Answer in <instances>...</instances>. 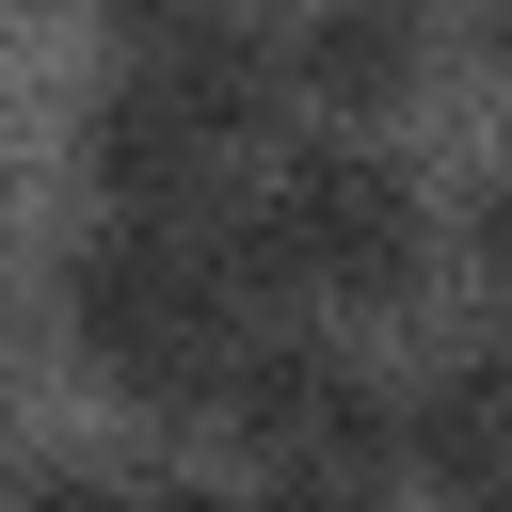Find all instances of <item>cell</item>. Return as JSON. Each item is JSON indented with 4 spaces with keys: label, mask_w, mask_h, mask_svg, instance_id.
<instances>
[{
    "label": "cell",
    "mask_w": 512,
    "mask_h": 512,
    "mask_svg": "<svg viewBox=\"0 0 512 512\" xmlns=\"http://www.w3.org/2000/svg\"><path fill=\"white\" fill-rule=\"evenodd\" d=\"M48 336H64V368L112 400V416H144V432H208V384H224V304H208V272H192V240L176 224H96L80 208V240L48 256Z\"/></svg>",
    "instance_id": "1"
},
{
    "label": "cell",
    "mask_w": 512,
    "mask_h": 512,
    "mask_svg": "<svg viewBox=\"0 0 512 512\" xmlns=\"http://www.w3.org/2000/svg\"><path fill=\"white\" fill-rule=\"evenodd\" d=\"M256 208H272V240H288V272H304V320H400V304H432V272H448L432 176H416L400 144H368V128L272 144V160H256Z\"/></svg>",
    "instance_id": "2"
},
{
    "label": "cell",
    "mask_w": 512,
    "mask_h": 512,
    "mask_svg": "<svg viewBox=\"0 0 512 512\" xmlns=\"http://www.w3.org/2000/svg\"><path fill=\"white\" fill-rule=\"evenodd\" d=\"M208 432L256 448V464H304V480H400V384L336 336V320H256L224 336V384H208Z\"/></svg>",
    "instance_id": "3"
},
{
    "label": "cell",
    "mask_w": 512,
    "mask_h": 512,
    "mask_svg": "<svg viewBox=\"0 0 512 512\" xmlns=\"http://www.w3.org/2000/svg\"><path fill=\"white\" fill-rule=\"evenodd\" d=\"M64 160H80V208H96V224H192V208L240 176V160H224L176 96H144L128 64L80 96V144H64Z\"/></svg>",
    "instance_id": "4"
},
{
    "label": "cell",
    "mask_w": 512,
    "mask_h": 512,
    "mask_svg": "<svg viewBox=\"0 0 512 512\" xmlns=\"http://www.w3.org/2000/svg\"><path fill=\"white\" fill-rule=\"evenodd\" d=\"M272 64H288V112L384 128V112H416V80H432V16H416V0H288V16H272Z\"/></svg>",
    "instance_id": "5"
},
{
    "label": "cell",
    "mask_w": 512,
    "mask_h": 512,
    "mask_svg": "<svg viewBox=\"0 0 512 512\" xmlns=\"http://www.w3.org/2000/svg\"><path fill=\"white\" fill-rule=\"evenodd\" d=\"M128 80L176 96L224 160L288 112V64H272V16H256V0H176V16H144V32H128Z\"/></svg>",
    "instance_id": "6"
},
{
    "label": "cell",
    "mask_w": 512,
    "mask_h": 512,
    "mask_svg": "<svg viewBox=\"0 0 512 512\" xmlns=\"http://www.w3.org/2000/svg\"><path fill=\"white\" fill-rule=\"evenodd\" d=\"M400 480H432L448 512H512V352L496 336L400 368Z\"/></svg>",
    "instance_id": "7"
},
{
    "label": "cell",
    "mask_w": 512,
    "mask_h": 512,
    "mask_svg": "<svg viewBox=\"0 0 512 512\" xmlns=\"http://www.w3.org/2000/svg\"><path fill=\"white\" fill-rule=\"evenodd\" d=\"M448 272L512 320V160H480V176H464V208H448Z\"/></svg>",
    "instance_id": "8"
},
{
    "label": "cell",
    "mask_w": 512,
    "mask_h": 512,
    "mask_svg": "<svg viewBox=\"0 0 512 512\" xmlns=\"http://www.w3.org/2000/svg\"><path fill=\"white\" fill-rule=\"evenodd\" d=\"M0 512H144V464H96V448H48L0 480Z\"/></svg>",
    "instance_id": "9"
},
{
    "label": "cell",
    "mask_w": 512,
    "mask_h": 512,
    "mask_svg": "<svg viewBox=\"0 0 512 512\" xmlns=\"http://www.w3.org/2000/svg\"><path fill=\"white\" fill-rule=\"evenodd\" d=\"M480 64H496V80H512V0H480Z\"/></svg>",
    "instance_id": "10"
},
{
    "label": "cell",
    "mask_w": 512,
    "mask_h": 512,
    "mask_svg": "<svg viewBox=\"0 0 512 512\" xmlns=\"http://www.w3.org/2000/svg\"><path fill=\"white\" fill-rule=\"evenodd\" d=\"M96 16H112V32H144V16H176V0H96Z\"/></svg>",
    "instance_id": "11"
},
{
    "label": "cell",
    "mask_w": 512,
    "mask_h": 512,
    "mask_svg": "<svg viewBox=\"0 0 512 512\" xmlns=\"http://www.w3.org/2000/svg\"><path fill=\"white\" fill-rule=\"evenodd\" d=\"M0 480H16V384H0Z\"/></svg>",
    "instance_id": "12"
},
{
    "label": "cell",
    "mask_w": 512,
    "mask_h": 512,
    "mask_svg": "<svg viewBox=\"0 0 512 512\" xmlns=\"http://www.w3.org/2000/svg\"><path fill=\"white\" fill-rule=\"evenodd\" d=\"M496 352H512V320H496Z\"/></svg>",
    "instance_id": "13"
},
{
    "label": "cell",
    "mask_w": 512,
    "mask_h": 512,
    "mask_svg": "<svg viewBox=\"0 0 512 512\" xmlns=\"http://www.w3.org/2000/svg\"><path fill=\"white\" fill-rule=\"evenodd\" d=\"M416 16H432V0H416Z\"/></svg>",
    "instance_id": "14"
}]
</instances>
